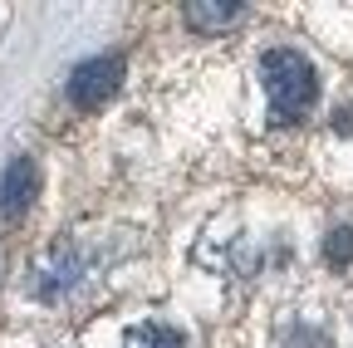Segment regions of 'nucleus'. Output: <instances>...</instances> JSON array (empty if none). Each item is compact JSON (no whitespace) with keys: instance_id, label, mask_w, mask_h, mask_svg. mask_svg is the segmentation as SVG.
<instances>
[{"instance_id":"nucleus-5","label":"nucleus","mask_w":353,"mask_h":348,"mask_svg":"<svg viewBox=\"0 0 353 348\" xmlns=\"http://www.w3.org/2000/svg\"><path fill=\"white\" fill-rule=\"evenodd\" d=\"M128 348H187V343L172 324H138L128 334Z\"/></svg>"},{"instance_id":"nucleus-1","label":"nucleus","mask_w":353,"mask_h":348,"mask_svg":"<svg viewBox=\"0 0 353 348\" xmlns=\"http://www.w3.org/2000/svg\"><path fill=\"white\" fill-rule=\"evenodd\" d=\"M260 79H265V94H270V108H275L280 123L304 118L319 99V74L299 50H265Z\"/></svg>"},{"instance_id":"nucleus-7","label":"nucleus","mask_w":353,"mask_h":348,"mask_svg":"<svg viewBox=\"0 0 353 348\" xmlns=\"http://www.w3.org/2000/svg\"><path fill=\"white\" fill-rule=\"evenodd\" d=\"M290 348H324V334H314V329H294V334H290Z\"/></svg>"},{"instance_id":"nucleus-4","label":"nucleus","mask_w":353,"mask_h":348,"mask_svg":"<svg viewBox=\"0 0 353 348\" xmlns=\"http://www.w3.org/2000/svg\"><path fill=\"white\" fill-rule=\"evenodd\" d=\"M241 15L245 10L236 6V0H187V25L192 30H226Z\"/></svg>"},{"instance_id":"nucleus-3","label":"nucleus","mask_w":353,"mask_h":348,"mask_svg":"<svg viewBox=\"0 0 353 348\" xmlns=\"http://www.w3.org/2000/svg\"><path fill=\"white\" fill-rule=\"evenodd\" d=\"M39 196V167H34V157H10V167H6V177H0V216H25L30 211V201Z\"/></svg>"},{"instance_id":"nucleus-2","label":"nucleus","mask_w":353,"mask_h":348,"mask_svg":"<svg viewBox=\"0 0 353 348\" xmlns=\"http://www.w3.org/2000/svg\"><path fill=\"white\" fill-rule=\"evenodd\" d=\"M118 83H123V59L118 54H94V59H83L69 74V103L83 108V113H94V108H103L118 94Z\"/></svg>"},{"instance_id":"nucleus-6","label":"nucleus","mask_w":353,"mask_h":348,"mask_svg":"<svg viewBox=\"0 0 353 348\" xmlns=\"http://www.w3.org/2000/svg\"><path fill=\"white\" fill-rule=\"evenodd\" d=\"M324 260H329V265H353V226L329 231V240H324Z\"/></svg>"}]
</instances>
